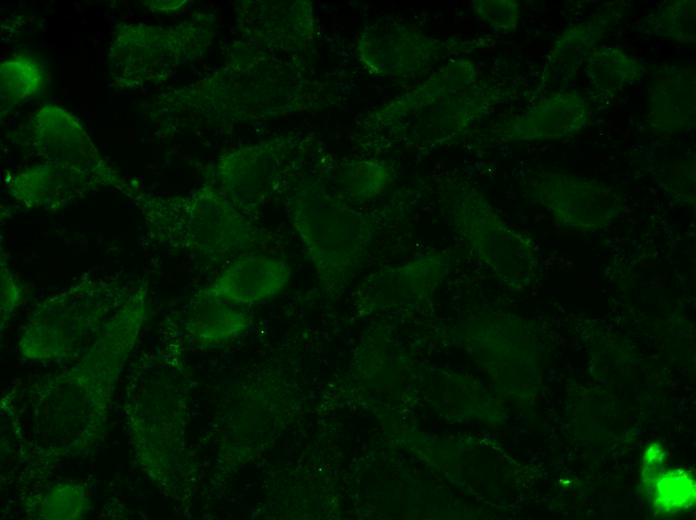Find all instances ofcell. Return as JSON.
I'll return each instance as SVG.
<instances>
[{
    "instance_id": "cell-9",
    "label": "cell",
    "mask_w": 696,
    "mask_h": 520,
    "mask_svg": "<svg viewBox=\"0 0 696 520\" xmlns=\"http://www.w3.org/2000/svg\"><path fill=\"white\" fill-rule=\"evenodd\" d=\"M127 186L110 164L82 167L44 161L14 175L9 191L27 208L57 211L101 187H117L123 192Z\"/></svg>"
},
{
    "instance_id": "cell-18",
    "label": "cell",
    "mask_w": 696,
    "mask_h": 520,
    "mask_svg": "<svg viewBox=\"0 0 696 520\" xmlns=\"http://www.w3.org/2000/svg\"><path fill=\"white\" fill-rule=\"evenodd\" d=\"M42 66L28 56H17L0 65L2 107H13L37 96L44 87Z\"/></svg>"
},
{
    "instance_id": "cell-20",
    "label": "cell",
    "mask_w": 696,
    "mask_h": 520,
    "mask_svg": "<svg viewBox=\"0 0 696 520\" xmlns=\"http://www.w3.org/2000/svg\"><path fill=\"white\" fill-rule=\"evenodd\" d=\"M390 180L386 166L378 162H354L339 172V186L352 200H366L379 194Z\"/></svg>"
},
{
    "instance_id": "cell-4",
    "label": "cell",
    "mask_w": 696,
    "mask_h": 520,
    "mask_svg": "<svg viewBox=\"0 0 696 520\" xmlns=\"http://www.w3.org/2000/svg\"><path fill=\"white\" fill-rule=\"evenodd\" d=\"M487 104L473 64L460 59L391 101L376 116L378 126L401 140L434 144L465 132Z\"/></svg>"
},
{
    "instance_id": "cell-15",
    "label": "cell",
    "mask_w": 696,
    "mask_h": 520,
    "mask_svg": "<svg viewBox=\"0 0 696 520\" xmlns=\"http://www.w3.org/2000/svg\"><path fill=\"white\" fill-rule=\"evenodd\" d=\"M584 73L593 92L612 96L640 79L643 68L624 50L602 46L589 53Z\"/></svg>"
},
{
    "instance_id": "cell-14",
    "label": "cell",
    "mask_w": 696,
    "mask_h": 520,
    "mask_svg": "<svg viewBox=\"0 0 696 520\" xmlns=\"http://www.w3.org/2000/svg\"><path fill=\"white\" fill-rule=\"evenodd\" d=\"M251 325L244 306L197 292L189 304L184 328L189 337L201 345H218L231 341Z\"/></svg>"
},
{
    "instance_id": "cell-11",
    "label": "cell",
    "mask_w": 696,
    "mask_h": 520,
    "mask_svg": "<svg viewBox=\"0 0 696 520\" xmlns=\"http://www.w3.org/2000/svg\"><path fill=\"white\" fill-rule=\"evenodd\" d=\"M290 277L291 268L285 260L250 254L234 261L210 285L198 292L247 306L273 299L284 290Z\"/></svg>"
},
{
    "instance_id": "cell-3",
    "label": "cell",
    "mask_w": 696,
    "mask_h": 520,
    "mask_svg": "<svg viewBox=\"0 0 696 520\" xmlns=\"http://www.w3.org/2000/svg\"><path fill=\"white\" fill-rule=\"evenodd\" d=\"M138 283L87 277L48 297L25 323L19 353L36 362L77 359Z\"/></svg>"
},
{
    "instance_id": "cell-8",
    "label": "cell",
    "mask_w": 696,
    "mask_h": 520,
    "mask_svg": "<svg viewBox=\"0 0 696 520\" xmlns=\"http://www.w3.org/2000/svg\"><path fill=\"white\" fill-rule=\"evenodd\" d=\"M359 51L362 61L374 73L407 79L425 74L449 54L450 47L415 26L382 18L365 29Z\"/></svg>"
},
{
    "instance_id": "cell-23",
    "label": "cell",
    "mask_w": 696,
    "mask_h": 520,
    "mask_svg": "<svg viewBox=\"0 0 696 520\" xmlns=\"http://www.w3.org/2000/svg\"><path fill=\"white\" fill-rule=\"evenodd\" d=\"M476 14L490 27L500 32H511L517 27L520 6L512 0H478L473 2Z\"/></svg>"
},
{
    "instance_id": "cell-7",
    "label": "cell",
    "mask_w": 696,
    "mask_h": 520,
    "mask_svg": "<svg viewBox=\"0 0 696 520\" xmlns=\"http://www.w3.org/2000/svg\"><path fill=\"white\" fill-rule=\"evenodd\" d=\"M192 29L190 25L176 29L121 25L107 57L110 77L123 88H138L165 78L194 44V36L188 35Z\"/></svg>"
},
{
    "instance_id": "cell-1",
    "label": "cell",
    "mask_w": 696,
    "mask_h": 520,
    "mask_svg": "<svg viewBox=\"0 0 696 520\" xmlns=\"http://www.w3.org/2000/svg\"><path fill=\"white\" fill-rule=\"evenodd\" d=\"M147 292L139 282L73 365L29 387L30 460L51 465L84 457L103 441L118 380L146 319Z\"/></svg>"
},
{
    "instance_id": "cell-16",
    "label": "cell",
    "mask_w": 696,
    "mask_h": 520,
    "mask_svg": "<svg viewBox=\"0 0 696 520\" xmlns=\"http://www.w3.org/2000/svg\"><path fill=\"white\" fill-rule=\"evenodd\" d=\"M91 509L90 497L83 483L62 481L49 486L26 506L30 519L77 520Z\"/></svg>"
},
{
    "instance_id": "cell-17",
    "label": "cell",
    "mask_w": 696,
    "mask_h": 520,
    "mask_svg": "<svg viewBox=\"0 0 696 520\" xmlns=\"http://www.w3.org/2000/svg\"><path fill=\"white\" fill-rule=\"evenodd\" d=\"M682 73L663 79L654 91V123L664 131H674L687 124L694 111V85L684 84Z\"/></svg>"
},
{
    "instance_id": "cell-6",
    "label": "cell",
    "mask_w": 696,
    "mask_h": 520,
    "mask_svg": "<svg viewBox=\"0 0 696 520\" xmlns=\"http://www.w3.org/2000/svg\"><path fill=\"white\" fill-rule=\"evenodd\" d=\"M172 396L155 363L139 360L125 388V422L141 471L163 489L172 485L179 467V428Z\"/></svg>"
},
{
    "instance_id": "cell-12",
    "label": "cell",
    "mask_w": 696,
    "mask_h": 520,
    "mask_svg": "<svg viewBox=\"0 0 696 520\" xmlns=\"http://www.w3.org/2000/svg\"><path fill=\"white\" fill-rule=\"evenodd\" d=\"M281 164V154L269 147L228 154L217 168L221 191L240 212L256 209L270 196Z\"/></svg>"
},
{
    "instance_id": "cell-2",
    "label": "cell",
    "mask_w": 696,
    "mask_h": 520,
    "mask_svg": "<svg viewBox=\"0 0 696 520\" xmlns=\"http://www.w3.org/2000/svg\"><path fill=\"white\" fill-rule=\"evenodd\" d=\"M151 238L165 247L218 261L264 245L267 235L222 193L204 186L186 196H161L129 187Z\"/></svg>"
},
{
    "instance_id": "cell-22",
    "label": "cell",
    "mask_w": 696,
    "mask_h": 520,
    "mask_svg": "<svg viewBox=\"0 0 696 520\" xmlns=\"http://www.w3.org/2000/svg\"><path fill=\"white\" fill-rule=\"evenodd\" d=\"M655 502L658 508L677 511L694 500V484L684 472H670L657 481Z\"/></svg>"
},
{
    "instance_id": "cell-19",
    "label": "cell",
    "mask_w": 696,
    "mask_h": 520,
    "mask_svg": "<svg viewBox=\"0 0 696 520\" xmlns=\"http://www.w3.org/2000/svg\"><path fill=\"white\" fill-rule=\"evenodd\" d=\"M602 32L603 28L596 21L570 27L555 42L550 57L551 64L563 76L566 73H573L581 64V60L589 55Z\"/></svg>"
},
{
    "instance_id": "cell-24",
    "label": "cell",
    "mask_w": 696,
    "mask_h": 520,
    "mask_svg": "<svg viewBox=\"0 0 696 520\" xmlns=\"http://www.w3.org/2000/svg\"><path fill=\"white\" fill-rule=\"evenodd\" d=\"M0 266V330L6 329L22 299V289L1 253Z\"/></svg>"
},
{
    "instance_id": "cell-10",
    "label": "cell",
    "mask_w": 696,
    "mask_h": 520,
    "mask_svg": "<svg viewBox=\"0 0 696 520\" xmlns=\"http://www.w3.org/2000/svg\"><path fill=\"white\" fill-rule=\"evenodd\" d=\"M28 129L29 145L45 161L82 167L109 164L101 157L79 119L60 106L46 104L35 111Z\"/></svg>"
},
{
    "instance_id": "cell-21",
    "label": "cell",
    "mask_w": 696,
    "mask_h": 520,
    "mask_svg": "<svg viewBox=\"0 0 696 520\" xmlns=\"http://www.w3.org/2000/svg\"><path fill=\"white\" fill-rule=\"evenodd\" d=\"M654 34L689 42L695 37V1H675L662 6L648 20Z\"/></svg>"
},
{
    "instance_id": "cell-5",
    "label": "cell",
    "mask_w": 696,
    "mask_h": 520,
    "mask_svg": "<svg viewBox=\"0 0 696 520\" xmlns=\"http://www.w3.org/2000/svg\"><path fill=\"white\" fill-rule=\"evenodd\" d=\"M290 207L294 229L321 285L327 289L346 285L372 246V220L318 183L302 187Z\"/></svg>"
},
{
    "instance_id": "cell-13",
    "label": "cell",
    "mask_w": 696,
    "mask_h": 520,
    "mask_svg": "<svg viewBox=\"0 0 696 520\" xmlns=\"http://www.w3.org/2000/svg\"><path fill=\"white\" fill-rule=\"evenodd\" d=\"M590 106L574 91L551 94L521 115L501 125V134L513 140L557 139L588 125Z\"/></svg>"
}]
</instances>
